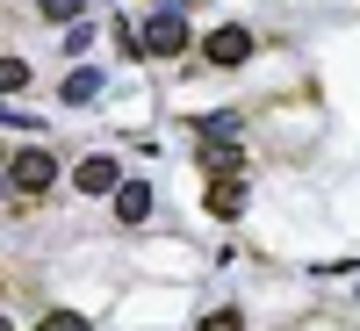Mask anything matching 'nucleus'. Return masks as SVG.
Segmentation results:
<instances>
[{
	"instance_id": "7ed1b4c3",
	"label": "nucleus",
	"mask_w": 360,
	"mask_h": 331,
	"mask_svg": "<svg viewBox=\"0 0 360 331\" xmlns=\"http://www.w3.org/2000/svg\"><path fill=\"white\" fill-rule=\"evenodd\" d=\"M202 58H209V65H245V58H252V29H238V22L209 29V37H202Z\"/></svg>"
},
{
	"instance_id": "0eeeda50",
	"label": "nucleus",
	"mask_w": 360,
	"mask_h": 331,
	"mask_svg": "<svg viewBox=\"0 0 360 331\" xmlns=\"http://www.w3.org/2000/svg\"><path fill=\"white\" fill-rule=\"evenodd\" d=\"M94 94H101V72H94V65H79V72L65 79V101H79V108H86Z\"/></svg>"
},
{
	"instance_id": "20e7f679",
	"label": "nucleus",
	"mask_w": 360,
	"mask_h": 331,
	"mask_svg": "<svg viewBox=\"0 0 360 331\" xmlns=\"http://www.w3.org/2000/svg\"><path fill=\"white\" fill-rule=\"evenodd\" d=\"M79 195H115V188H123V166H115L108 152H94V159H79Z\"/></svg>"
},
{
	"instance_id": "9d476101",
	"label": "nucleus",
	"mask_w": 360,
	"mask_h": 331,
	"mask_svg": "<svg viewBox=\"0 0 360 331\" xmlns=\"http://www.w3.org/2000/svg\"><path fill=\"white\" fill-rule=\"evenodd\" d=\"M37 331H86V317H79V310H51Z\"/></svg>"
},
{
	"instance_id": "f8f14e48",
	"label": "nucleus",
	"mask_w": 360,
	"mask_h": 331,
	"mask_svg": "<svg viewBox=\"0 0 360 331\" xmlns=\"http://www.w3.org/2000/svg\"><path fill=\"white\" fill-rule=\"evenodd\" d=\"M8 159H15V152H8V144H0V173H8Z\"/></svg>"
},
{
	"instance_id": "39448f33",
	"label": "nucleus",
	"mask_w": 360,
	"mask_h": 331,
	"mask_svg": "<svg viewBox=\"0 0 360 331\" xmlns=\"http://www.w3.org/2000/svg\"><path fill=\"white\" fill-rule=\"evenodd\" d=\"M115 216L144 223V216H152V188H144V180H123V188H115Z\"/></svg>"
},
{
	"instance_id": "6e6552de",
	"label": "nucleus",
	"mask_w": 360,
	"mask_h": 331,
	"mask_svg": "<svg viewBox=\"0 0 360 331\" xmlns=\"http://www.w3.org/2000/svg\"><path fill=\"white\" fill-rule=\"evenodd\" d=\"M22 86H29V65L22 58H0V94H22Z\"/></svg>"
},
{
	"instance_id": "ddd939ff",
	"label": "nucleus",
	"mask_w": 360,
	"mask_h": 331,
	"mask_svg": "<svg viewBox=\"0 0 360 331\" xmlns=\"http://www.w3.org/2000/svg\"><path fill=\"white\" fill-rule=\"evenodd\" d=\"M0 331H8V317H0Z\"/></svg>"
},
{
	"instance_id": "f257e3e1",
	"label": "nucleus",
	"mask_w": 360,
	"mask_h": 331,
	"mask_svg": "<svg viewBox=\"0 0 360 331\" xmlns=\"http://www.w3.org/2000/svg\"><path fill=\"white\" fill-rule=\"evenodd\" d=\"M8 188H15L22 202L51 195V188H58V152H51V144H29V152H15V159H8Z\"/></svg>"
},
{
	"instance_id": "9b49d317",
	"label": "nucleus",
	"mask_w": 360,
	"mask_h": 331,
	"mask_svg": "<svg viewBox=\"0 0 360 331\" xmlns=\"http://www.w3.org/2000/svg\"><path fill=\"white\" fill-rule=\"evenodd\" d=\"M37 8H44L51 22H79V0H37Z\"/></svg>"
},
{
	"instance_id": "1a4fd4ad",
	"label": "nucleus",
	"mask_w": 360,
	"mask_h": 331,
	"mask_svg": "<svg viewBox=\"0 0 360 331\" xmlns=\"http://www.w3.org/2000/svg\"><path fill=\"white\" fill-rule=\"evenodd\" d=\"M195 331H245V317H238V310H209Z\"/></svg>"
},
{
	"instance_id": "423d86ee",
	"label": "nucleus",
	"mask_w": 360,
	"mask_h": 331,
	"mask_svg": "<svg viewBox=\"0 0 360 331\" xmlns=\"http://www.w3.org/2000/svg\"><path fill=\"white\" fill-rule=\"evenodd\" d=\"M238 209H245V188H238V180H217V188H209V216H238Z\"/></svg>"
},
{
	"instance_id": "f03ea898",
	"label": "nucleus",
	"mask_w": 360,
	"mask_h": 331,
	"mask_svg": "<svg viewBox=\"0 0 360 331\" xmlns=\"http://www.w3.org/2000/svg\"><path fill=\"white\" fill-rule=\"evenodd\" d=\"M137 51H152V58H180V51H188V22H180V15H152V22H144L137 29Z\"/></svg>"
}]
</instances>
